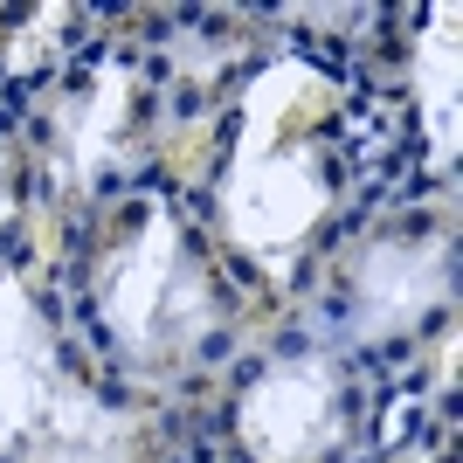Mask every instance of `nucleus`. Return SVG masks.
<instances>
[{"mask_svg": "<svg viewBox=\"0 0 463 463\" xmlns=\"http://www.w3.org/2000/svg\"><path fill=\"white\" fill-rule=\"evenodd\" d=\"M326 97L311 62H270L242 97L235 118V153L222 174V229L250 256H284L298 250L332 208L326 159L311 138H290V125Z\"/></svg>", "mask_w": 463, "mask_h": 463, "instance_id": "f257e3e1", "label": "nucleus"}, {"mask_svg": "<svg viewBox=\"0 0 463 463\" xmlns=\"http://www.w3.org/2000/svg\"><path fill=\"white\" fill-rule=\"evenodd\" d=\"M463 35L457 7H436L415 42V104H422V132L443 174H457V138H463Z\"/></svg>", "mask_w": 463, "mask_h": 463, "instance_id": "0eeeda50", "label": "nucleus"}, {"mask_svg": "<svg viewBox=\"0 0 463 463\" xmlns=\"http://www.w3.org/2000/svg\"><path fill=\"white\" fill-rule=\"evenodd\" d=\"M125 118H132V70H125V62H104V70L90 77V90L56 118V132H62V174H70V187H77V194H90L97 180H104V166L118 159Z\"/></svg>", "mask_w": 463, "mask_h": 463, "instance_id": "423d86ee", "label": "nucleus"}, {"mask_svg": "<svg viewBox=\"0 0 463 463\" xmlns=\"http://www.w3.org/2000/svg\"><path fill=\"white\" fill-rule=\"evenodd\" d=\"M97 318L132 367L187 360L214 332V284L166 208H153L97 270Z\"/></svg>", "mask_w": 463, "mask_h": 463, "instance_id": "f03ea898", "label": "nucleus"}, {"mask_svg": "<svg viewBox=\"0 0 463 463\" xmlns=\"http://www.w3.org/2000/svg\"><path fill=\"white\" fill-rule=\"evenodd\" d=\"M14 222V180H7V138H0V229Z\"/></svg>", "mask_w": 463, "mask_h": 463, "instance_id": "6e6552de", "label": "nucleus"}, {"mask_svg": "<svg viewBox=\"0 0 463 463\" xmlns=\"http://www.w3.org/2000/svg\"><path fill=\"white\" fill-rule=\"evenodd\" d=\"M449 298V242L436 235H394L367 242L353 263V339H402Z\"/></svg>", "mask_w": 463, "mask_h": 463, "instance_id": "39448f33", "label": "nucleus"}, {"mask_svg": "<svg viewBox=\"0 0 463 463\" xmlns=\"http://www.w3.org/2000/svg\"><path fill=\"white\" fill-rule=\"evenodd\" d=\"M70 387H77V373L62 367L28 284L0 277V457H28V443L42 436V422L62 408Z\"/></svg>", "mask_w": 463, "mask_h": 463, "instance_id": "20e7f679", "label": "nucleus"}, {"mask_svg": "<svg viewBox=\"0 0 463 463\" xmlns=\"http://www.w3.org/2000/svg\"><path fill=\"white\" fill-rule=\"evenodd\" d=\"M250 463H318L339 443V381L326 360H270L235 408Z\"/></svg>", "mask_w": 463, "mask_h": 463, "instance_id": "7ed1b4c3", "label": "nucleus"}]
</instances>
